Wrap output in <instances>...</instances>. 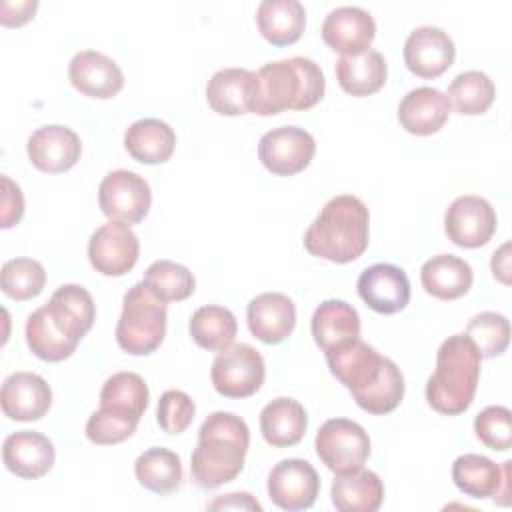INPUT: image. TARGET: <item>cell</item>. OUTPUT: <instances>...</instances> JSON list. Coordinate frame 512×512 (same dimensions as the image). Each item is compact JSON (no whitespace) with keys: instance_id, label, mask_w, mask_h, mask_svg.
I'll return each mask as SVG.
<instances>
[{"instance_id":"ac0fdd59","label":"cell","mask_w":512,"mask_h":512,"mask_svg":"<svg viewBox=\"0 0 512 512\" xmlns=\"http://www.w3.org/2000/svg\"><path fill=\"white\" fill-rule=\"evenodd\" d=\"M452 38L438 26H418L404 42V64L418 78H436L454 64Z\"/></svg>"},{"instance_id":"836d02e7","label":"cell","mask_w":512,"mask_h":512,"mask_svg":"<svg viewBox=\"0 0 512 512\" xmlns=\"http://www.w3.org/2000/svg\"><path fill=\"white\" fill-rule=\"evenodd\" d=\"M134 476L146 490L166 496L182 484L180 456L168 448H148L134 462Z\"/></svg>"},{"instance_id":"484cf974","label":"cell","mask_w":512,"mask_h":512,"mask_svg":"<svg viewBox=\"0 0 512 512\" xmlns=\"http://www.w3.org/2000/svg\"><path fill=\"white\" fill-rule=\"evenodd\" d=\"M450 102L444 92L432 86L410 90L398 106L400 126L416 136H430L442 130L450 116Z\"/></svg>"},{"instance_id":"d6986e66","label":"cell","mask_w":512,"mask_h":512,"mask_svg":"<svg viewBox=\"0 0 512 512\" xmlns=\"http://www.w3.org/2000/svg\"><path fill=\"white\" fill-rule=\"evenodd\" d=\"M26 152L40 172L62 174L80 160L82 142L72 128L48 124L30 134Z\"/></svg>"},{"instance_id":"8fae6325","label":"cell","mask_w":512,"mask_h":512,"mask_svg":"<svg viewBox=\"0 0 512 512\" xmlns=\"http://www.w3.org/2000/svg\"><path fill=\"white\" fill-rule=\"evenodd\" d=\"M140 256L138 236L130 224L120 220H108L96 228L88 240V260L102 276L128 274Z\"/></svg>"},{"instance_id":"30bf717a","label":"cell","mask_w":512,"mask_h":512,"mask_svg":"<svg viewBox=\"0 0 512 512\" xmlns=\"http://www.w3.org/2000/svg\"><path fill=\"white\" fill-rule=\"evenodd\" d=\"M98 204L110 220L138 224L152 204L150 184L132 170H112L98 186Z\"/></svg>"},{"instance_id":"b9f144b4","label":"cell","mask_w":512,"mask_h":512,"mask_svg":"<svg viewBox=\"0 0 512 512\" xmlns=\"http://www.w3.org/2000/svg\"><path fill=\"white\" fill-rule=\"evenodd\" d=\"M196 404L182 390H166L156 408V420L166 434H182L194 420Z\"/></svg>"},{"instance_id":"ee69618b","label":"cell","mask_w":512,"mask_h":512,"mask_svg":"<svg viewBox=\"0 0 512 512\" xmlns=\"http://www.w3.org/2000/svg\"><path fill=\"white\" fill-rule=\"evenodd\" d=\"M38 8L36 0H24V2H2L0 6V22L4 26H22L28 20L34 18V12Z\"/></svg>"},{"instance_id":"e575fe53","label":"cell","mask_w":512,"mask_h":512,"mask_svg":"<svg viewBox=\"0 0 512 512\" xmlns=\"http://www.w3.org/2000/svg\"><path fill=\"white\" fill-rule=\"evenodd\" d=\"M188 330L192 340L200 348L210 352H220L234 342L238 324L232 310L218 304H206L192 314L188 322Z\"/></svg>"},{"instance_id":"f1b7e54d","label":"cell","mask_w":512,"mask_h":512,"mask_svg":"<svg viewBox=\"0 0 512 512\" xmlns=\"http://www.w3.org/2000/svg\"><path fill=\"white\" fill-rule=\"evenodd\" d=\"M330 496L340 512H376L384 502V482L364 468L342 472L334 476Z\"/></svg>"},{"instance_id":"f35d334b","label":"cell","mask_w":512,"mask_h":512,"mask_svg":"<svg viewBox=\"0 0 512 512\" xmlns=\"http://www.w3.org/2000/svg\"><path fill=\"white\" fill-rule=\"evenodd\" d=\"M404 376L394 360H386V366L380 378L360 396H356V404L368 414H388L398 408L404 398Z\"/></svg>"},{"instance_id":"bcb514c9","label":"cell","mask_w":512,"mask_h":512,"mask_svg":"<svg viewBox=\"0 0 512 512\" xmlns=\"http://www.w3.org/2000/svg\"><path fill=\"white\" fill-rule=\"evenodd\" d=\"M490 270L494 278H498L502 284H510V244H502L490 260Z\"/></svg>"},{"instance_id":"83f0119b","label":"cell","mask_w":512,"mask_h":512,"mask_svg":"<svg viewBox=\"0 0 512 512\" xmlns=\"http://www.w3.org/2000/svg\"><path fill=\"white\" fill-rule=\"evenodd\" d=\"M306 428L308 414L294 398H274L260 410V432L274 448L296 446L304 438Z\"/></svg>"},{"instance_id":"74e56055","label":"cell","mask_w":512,"mask_h":512,"mask_svg":"<svg viewBox=\"0 0 512 512\" xmlns=\"http://www.w3.org/2000/svg\"><path fill=\"white\" fill-rule=\"evenodd\" d=\"M46 284V270L38 260L32 258H12L2 264L0 286L2 292L16 300H32L36 298Z\"/></svg>"},{"instance_id":"277c9868","label":"cell","mask_w":512,"mask_h":512,"mask_svg":"<svg viewBox=\"0 0 512 512\" xmlns=\"http://www.w3.org/2000/svg\"><path fill=\"white\" fill-rule=\"evenodd\" d=\"M480 352L466 334L448 336L436 352V368L426 380V402L444 416L468 410L480 380Z\"/></svg>"},{"instance_id":"3957f363","label":"cell","mask_w":512,"mask_h":512,"mask_svg":"<svg viewBox=\"0 0 512 512\" xmlns=\"http://www.w3.org/2000/svg\"><path fill=\"white\" fill-rule=\"evenodd\" d=\"M370 212L366 204L352 194L330 198L304 234V248L328 262L346 264L368 248Z\"/></svg>"},{"instance_id":"7a4b0ae2","label":"cell","mask_w":512,"mask_h":512,"mask_svg":"<svg viewBox=\"0 0 512 512\" xmlns=\"http://www.w3.org/2000/svg\"><path fill=\"white\" fill-rule=\"evenodd\" d=\"M248 446L250 430L240 416L224 410L208 414L190 456L192 482L202 490L232 482L244 468Z\"/></svg>"},{"instance_id":"e0dca14e","label":"cell","mask_w":512,"mask_h":512,"mask_svg":"<svg viewBox=\"0 0 512 512\" xmlns=\"http://www.w3.org/2000/svg\"><path fill=\"white\" fill-rule=\"evenodd\" d=\"M356 290L364 304L378 314H396L410 302V280L406 272L386 262L362 270Z\"/></svg>"},{"instance_id":"4316f807","label":"cell","mask_w":512,"mask_h":512,"mask_svg":"<svg viewBox=\"0 0 512 512\" xmlns=\"http://www.w3.org/2000/svg\"><path fill=\"white\" fill-rule=\"evenodd\" d=\"M310 330L316 346L322 352H328L336 346L360 338V316L352 304L330 298L314 310Z\"/></svg>"},{"instance_id":"1f68e13d","label":"cell","mask_w":512,"mask_h":512,"mask_svg":"<svg viewBox=\"0 0 512 512\" xmlns=\"http://www.w3.org/2000/svg\"><path fill=\"white\" fill-rule=\"evenodd\" d=\"M336 80L346 94L370 96L386 84L388 64L378 50H364L354 56H340L336 62Z\"/></svg>"},{"instance_id":"8d00e7d4","label":"cell","mask_w":512,"mask_h":512,"mask_svg":"<svg viewBox=\"0 0 512 512\" xmlns=\"http://www.w3.org/2000/svg\"><path fill=\"white\" fill-rule=\"evenodd\" d=\"M142 282L162 302L186 300L196 290L194 274L186 266H182L178 262H172V260L152 262L146 268Z\"/></svg>"},{"instance_id":"44dd1931","label":"cell","mask_w":512,"mask_h":512,"mask_svg":"<svg viewBox=\"0 0 512 512\" xmlns=\"http://www.w3.org/2000/svg\"><path fill=\"white\" fill-rule=\"evenodd\" d=\"M206 100L222 116L256 112L258 74L246 68H222L208 80Z\"/></svg>"},{"instance_id":"60d3db41","label":"cell","mask_w":512,"mask_h":512,"mask_svg":"<svg viewBox=\"0 0 512 512\" xmlns=\"http://www.w3.org/2000/svg\"><path fill=\"white\" fill-rule=\"evenodd\" d=\"M476 438L490 450L506 452L512 446V414L506 406H486L474 418Z\"/></svg>"},{"instance_id":"603a6c76","label":"cell","mask_w":512,"mask_h":512,"mask_svg":"<svg viewBox=\"0 0 512 512\" xmlns=\"http://www.w3.org/2000/svg\"><path fill=\"white\" fill-rule=\"evenodd\" d=\"M0 404L10 420L34 422L50 410L52 390L40 374L14 372L2 382Z\"/></svg>"},{"instance_id":"d6a6232c","label":"cell","mask_w":512,"mask_h":512,"mask_svg":"<svg viewBox=\"0 0 512 512\" xmlns=\"http://www.w3.org/2000/svg\"><path fill=\"white\" fill-rule=\"evenodd\" d=\"M256 24L272 46H288L300 40L306 10L298 0H264L256 10Z\"/></svg>"},{"instance_id":"6da1fadb","label":"cell","mask_w":512,"mask_h":512,"mask_svg":"<svg viewBox=\"0 0 512 512\" xmlns=\"http://www.w3.org/2000/svg\"><path fill=\"white\" fill-rule=\"evenodd\" d=\"M96 318L90 292L80 284L60 286L50 300L36 308L24 326L30 352L44 362L70 358Z\"/></svg>"},{"instance_id":"d4e9b609","label":"cell","mask_w":512,"mask_h":512,"mask_svg":"<svg viewBox=\"0 0 512 512\" xmlns=\"http://www.w3.org/2000/svg\"><path fill=\"white\" fill-rule=\"evenodd\" d=\"M246 322L260 342L280 344L296 326V306L282 292H264L248 302Z\"/></svg>"},{"instance_id":"7c38bea8","label":"cell","mask_w":512,"mask_h":512,"mask_svg":"<svg viewBox=\"0 0 512 512\" xmlns=\"http://www.w3.org/2000/svg\"><path fill=\"white\" fill-rule=\"evenodd\" d=\"M314 136L298 126H278L268 130L258 144L262 166L276 176H294L314 158Z\"/></svg>"},{"instance_id":"ba28073f","label":"cell","mask_w":512,"mask_h":512,"mask_svg":"<svg viewBox=\"0 0 512 512\" xmlns=\"http://www.w3.org/2000/svg\"><path fill=\"white\" fill-rule=\"evenodd\" d=\"M266 376L262 354L250 344H230L212 362L210 378L214 390L224 398H248L256 394Z\"/></svg>"},{"instance_id":"52a82bcc","label":"cell","mask_w":512,"mask_h":512,"mask_svg":"<svg viewBox=\"0 0 512 512\" xmlns=\"http://www.w3.org/2000/svg\"><path fill=\"white\" fill-rule=\"evenodd\" d=\"M166 302L156 298L144 282L128 288L116 324L118 346L132 356H146L160 348L166 336Z\"/></svg>"},{"instance_id":"7402d4cb","label":"cell","mask_w":512,"mask_h":512,"mask_svg":"<svg viewBox=\"0 0 512 512\" xmlns=\"http://www.w3.org/2000/svg\"><path fill=\"white\" fill-rule=\"evenodd\" d=\"M70 84L84 96L108 100L124 88L120 66L98 50H80L68 64Z\"/></svg>"},{"instance_id":"5b68a950","label":"cell","mask_w":512,"mask_h":512,"mask_svg":"<svg viewBox=\"0 0 512 512\" xmlns=\"http://www.w3.org/2000/svg\"><path fill=\"white\" fill-rule=\"evenodd\" d=\"M260 116H274L284 110H308L316 106L326 90L324 72L306 56H292L264 64L258 72Z\"/></svg>"},{"instance_id":"ffe728a7","label":"cell","mask_w":512,"mask_h":512,"mask_svg":"<svg viewBox=\"0 0 512 512\" xmlns=\"http://www.w3.org/2000/svg\"><path fill=\"white\" fill-rule=\"evenodd\" d=\"M322 40L342 56H354L370 48L376 36L372 14L360 6H338L322 22Z\"/></svg>"},{"instance_id":"4dcf8cb0","label":"cell","mask_w":512,"mask_h":512,"mask_svg":"<svg viewBox=\"0 0 512 512\" xmlns=\"http://www.w3.org/2000/svg\"><path fill=\"white\" fill-rule=\"evenodd\" d=\"M124 148L142 164H162L174 154L176 134L160 118H142L124 132Z\"/></svg>"},{"instance_id":"cb8c5ba5","label":"cell","mask_w":512,"mask_h":512,"mask_svg":"<svg viewBox=\"0 0 512 512\" xmlns=\"http://www.w3.org/2000/svg\"><path fill=\"white\" fill-rule=\"evenodd\" d=\"M2 460L12 474L36 480L52 470L56 450L52 440L42 432L18 430L6 436L2 444Z\"/></svg>"},{"instance_id":"9a60e30c","label":"cell","mask_w":512,"mask_h":512,"mask_svg":"<svg viewBox=\"0 0 512 512\" xmlns=\"http://www.w3.org/2000/svg\"><path fill=\"white\" fill-rule=\"evenodd\" d=\"M510 466H502L480 454H462L452 464V480L456 488L472 498H494L506 506L510 502Z\"/></svg>"},{"instance_id":"2e32d148","label":"cell","mask_w":512,"mask_h":512,"mask_svg":"<svg viewBox=\"0 0 512 512\" xmlns=\"http://www.w3.org/2000/svg\"><path fill=\"white\" fill-rule=\"evenodd\" d=\"M318 492L320 478L308 460H280L268 474V496L282 510H306L316 502Z\"/></svg>"},{"instance_id":"f546056e","label":"cell","mask_w":512,"mask_h":512,"mask_svg":"<svg viewBox=\"0 0 512 512\" xmlns=\"http://www.w3.org/2000/svg\"><path fill=\"white\" fill-rule=\"evenodd\" d=\"M420 282L430 296L438 300H456L470 290L474 272L466 260L454 254H438L422 264Z\"/></svg>"},{"instance_id":"8992f818","label":"cell","mask_w":512,"mask_h":512,"mask_svg":"<svg viewBox=\"0 0 512 512\" xmlns=\"http://www.w3.org/2000/svg\"><path fill=\"white\" fill-rule=\"evenodd\" d=\"M148 398V384L140 374H112L100 390V408L86 422V438L100 446L128 440L148 408Z\"/></svg>"},{"instance_id":"5bb4252c","label":"cell","mask_w":512,"mask_h":512,"mask_svg":"<svg viewBox=\"0 0 512 512\" xmlns=\"http://www.w3.org/2000/svg\"><path fill=\"white\" fill-rule=\"evenodd\" d=\"M324 354L332 376L350 390L352 398L366 392L380 378L388 360L360 338L336 346Z\"/></svg>"},{"instance_id":"7bdbcfd3","label":"cell","mask_w":512,"mask_h":512,"mask_svg":"<svg viewBox=\"0 0 512 512\" xmlns=\"http://www.w3.org/2000/svg\"><path fill=\"white\" fill-rule=\"evenodd\" d=\"M2 182V218L0 228H12L20 222L24 214V194L16 182H12L6 174L0 176Z\"/></svg>"},{"instance_id":"f6af8a7d","label":"cell","mask_w":512,"mask_h":512,"mask_svg":"<svg viewBox=\"0 0 512 512\" xmlns=\"http://www.w3.org/2000/svg\"><path fill=\"white\" fill-rule=\"evenodd\" d=\"M210 510H218V508H244V510H262L260 502L252 498V494L248 492H232L226 496H218L216 500H212L208 504Z\"/></svg>"},{"instance_id":"9c48e42d","label":"cell","mask_w":512,"mask_h":512,"mask_svg":"<svg viewBox=\"0 0 512 512\" xmlns=\"http://www.w3.org/2000/svg\"><path fill=\"white\" fill-rule=\"evenodd\" d=\"M314 448L328 470L342 474L364 466L370 456V438L358 422L330 418L318 428Z\"/></svg>"},{"instance_id":"d590c367","label":"cell","mask_w":512,"mask_h":512,"mask_svg":"<svg viewBox=\"0 0 512 512\" xmlns=\"http://www.w3.org/2000/svg\"><path fill=\"white\" fill-rule=\"evenodd\" d=\"M446 98L450 108H454L458 114L480 116L492 106L496 98V86L488 74L480 70H466L450 82Z\"/></svg>"},{"instance_id":"4fadbf2b","label":"cell","mask_w":512,"mask_h":512,"mask_svg":"<svg viewBox=\"0 0 512 512\" xmlns=\"http://www.w3.org/2000/svg\"><path fill=\"white\" fill-rule=\"evenodd\" d=\"M496 210L480 196H458L444 214V232L460 248H480L496 232Z\"/></svg>"},{"instance_id":"ab89813d","label":"cell","mask_w":512,"mask_h":512,"mask_svg":"<svg viewBox=\"0 0 512 512\" xmlns=\"http://www.w3.org/2000/svg\"><path fill=\"white\" fill-rule=\"evenodd\" d=\"M482 358L500 356L510 342V322L498 312H480L468 324L464 332Z\"/></svg>"}]
</instances>
